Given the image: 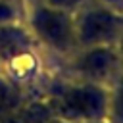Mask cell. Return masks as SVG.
<instances>
[{"instance_id":"1","label":"cell","mask_w":123,"mask_h":123,"mask_svg":"<svg viewBox=\"0 0 123 123\" xmlns=\"http://www.w3.org/2000/svg\"><path fill=\"white\" fill-rule=\"evenodd\" d=\"M35 25L42 37H46L50 42H62L67 37V25L65 19L52 12H38Z\"/></svg>"},{"instance_id":"2","label":"cell","mask_w":123,"mask_h":123,"mask_svg":"<svg viewBox=\"0 0 123 123\" xmlns=\"http://www.w3.org/2000/svg\"><path fill=\"white\" fill-rule=\"evenodd\" d=\"M4 17H10V10L4 8V6H0V19H4Z\"/></svg>"},{"instance_id":"3","label":"cell","mask_w":123,"mask_h":123,"mask_svg":"<svg viewBox=\"0 0 123 123\" xmlns=\"http://www.w3.org/2000/svg\"><path fill=\"white\" fill-rule=\"evenodd\" d=\"M54 4H69V2H73V0H52Z\"/></svg>"}]
</instances>
